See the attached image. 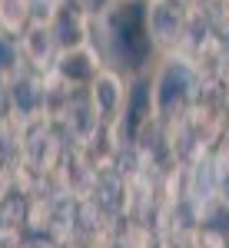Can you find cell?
Returning <instances> with one entry per match:
<instances>
[{
	"instance_id": "1",
	"label": "cell",
	"mask_w": 229,
	"mask_h": 248,
	"mask_svg": "<svg viewBox=\"0 0 229 248\" xmlns=\"http://www.w3.org/2000/svg\"><path fill=\"white\" fill-rule=\"evenodd\" d=\"M100 23H103L106 53L116 70L143 73V66L156 50L150 37V20H146V0H116L100 17Z\"/></svg>"
},
{
	"instance_id": "2",
	"label": "cell",
	"mask_w": 229,
	"mask_h": 248,
	"mask_svg": "<svg viewBox=\"0 0 229 248\" xmlns=\"http://www.w3.org/2000/svg\"><path fill=\"white\" fill-rule=\"evenodd\" d=\"M196 66H190V60L183 57H170L159 73L153 77V99H156V116L173 119L176 113H183V106L193 99L196 93Z\"/></svg>"
},
{
	"instance_id": "3",
	"label": "cell",
	"mask_w": 229,
	"mask_h": 248,
	"mask_svg": "<svg viewBox=\"0 0 229 248\" xmlns=\"http://www.w3.org/2000/svg\"><path fill=\"white\" fill-rule=\"evenodd\" d=\"M146 20H150L153 43L163 50H173L186 37L190 7H186V0H146Z\"/></svg>"
},
{
	"instance_id": "4",
	"label": "cell",
	"mask_w": 229,
	"mask_h": 248,
	"mask_svg": "<svg viewBox=\"0 0 229 248\" xmlns=\"http://www.w3.org/2000/svg\"><path fill=\"white\" fill-rule=\"evenodd\" d=\"M47 27L53 33V43L60 53L90 43V10L83 7V0H60Z\"/></svg>"
},
{
	"instance_id": "5",
	"label": "cell",
	"mask_w": 229,
	"mask_h": 248,
	"mask_svg": "<svg viewBox=\"0 0 229 248\" xmlns=\"http://www.w3.org/2000/svg\"><path fill=\"white\" fill-rule=\"evenodd\" d=\"M123 133L126 142H136L140 133L150 126V119L156 116V99H153V83L150 79H133V86L126 90L123 99Z\"/></svg>"
},
{
	"instance_id": "6",
	"label": "cell",
	"mask_w": 229,
	"mask_h": 248,
	"mask_svg": "<svg viewBox=\"0 0 229 248\" xmlns=\"http://www.w3.org/2000/svg\"><path fill=\"white\" fill-rule=\"evenodd\" d=\"M57 77L63 83H70V86H93V79L103 73L100 70V57H96V50L87 43V46H76V50H63L57 57Z\"/></svg>"
},
{
	"instance_id": "7",
	"label": "cell",
	"mask_w": 229,
	"mask_h": 248,
	"mask_svg": "<svg viewBox=\"0 0 229 248\" xmlns=\"http://www.w3.org/2000/svg\"><path fill=\"white\" fill-rule=\"evenodd\" d=\"M93 93V113H100V119H113L123 109V99H126V83L120 79L116 70H103L90 86Z\"/></svg>"
},
{
	"instance_id": "8",
	"label": "cell",
	"mask_w": 229,
	"mask_h": 248,
	"mask_svg": "<svg viewBox=\"0 0 229 248\" xmlns=\"http://www.w3.org/2000/svg\"><path fill=\"white\" fill-rule=\"evenodd\" d=\"M53 46H57V43H53V33H50V27H43V23L30 27L27 37H23V53L34 60L37 66H47V63H50Z\"/></svg>"
},
{
	"instance_id": "9",
	"label": "cell",
	"mask_w": 229,
	"mask_h": 248,
	"mask_svg": "<svg viewBox=\"0 0 229 248\" xmlns=\"http://www.w3.org/2000/svg\"><path fill=\"white\" fill-rule=\"evenodd\" d=\"M30 20V0H0V27L7 33H20Z\"/></svg>"
},
{
	"instance_id": "10",
	"label": "cell",
	"mask_w": 229,
	"mask_h": 248,
	"mask_svg": "<svg viewBox=\"0 0 229 248\" xmlns=\"http://www.w3.org/2000/svg\"><path fill=\"white\" fill-rule=\"evenodd\" d=\"M14 63H17V46L10 43L7 33H0V73L14 70Z\"/></svg>"
}]
</instances>
